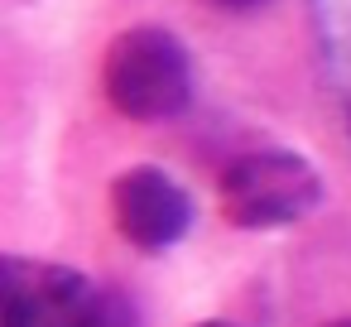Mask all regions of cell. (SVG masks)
Listing matches in <instances>:
<instances>
[{
  "label": "cell",
  "mask_w": 351,
  "mask_h": 327,
  "mask_svg": "<svg viewBox=\"0 0 351 327\" xmlns=\"http://www.w3.org/2000/svg\"><path fill=\"white\" fill-rule=\"evenodd\" d=\"M0 327H135L121 293L97 289L82 269L53 260H0Z\"/></svg>",
  "instance_id": "6da1fadb"
},
{
  "label": "cell",
  "mask_w": 351,
  "mask_h": 327,
  "mask_svg": "<svg viewBox=\"0 0 351 327\" xmlns=\"http://www.w3.org/2000/svg\"><path fill=\"white\" fill-rule=\"evenodd\" d=\"M101 87L106 101L130 121H173L193 101L188 49L159 25H135L111 39L101 63Z\"/></svg>",
  "instance_id": "7a4b0ae2"
},
{
  "label": "cell",
  "mask_w": 351,
  "mask_h": 327,
  "mask_svg": "<svg viewBox=\"0 0 351 327\" xmlns=\"http://www.w3.org/2000/svg\"><path fill=\"white\" fill-rule=\"evenodd\" d=\"M221 217L245 231L289 226L322 202V173L293 149H250L226 164L217 183Z\"/></svg>",
  "instance_id": "3957f363"
},
{
  "label": "cell",
  "mask_w": 351,
  "mask_h": 327,
  "mask_svg": "<svg viewBox=\"0 0 351 327\" xmlns=\"http://www.w3.org/2000/svg\"><path fill=\"white\" fill-rule=\"evenodd\" d=\"M111 217L121 226V236L145 250V255H159L169 245H178L193 226V202L188 193L154 164H140L130 173L116 178L111 188Z\"/></svg>",
  "instance_id": "277c9868"
},
{
  "label": "cell",
  "mask_w": 351,
  "mask_h": 327,
  "mask_svg": "<svg viewBox=\"0 0 351 327\" xmlns=\"http://www.w3.org/2000/svg\"><path fill=\"white\" fill-rule=\"evenodd\" d=\"M313 44H317V68L327 82V101L337 111L341 140L351 149V0H303Z\"/></svg>",
  "instance_id": "5b68a950"
},
{
  "label": "cell",
  "mask_w": 351,
  "mask_h": 327,
  "mask_svg": "<svg viewBox=\"0 0 351 327\" xmlns=\"http://www.w3.org/2000/svg\"><path fill=\"white\" fill-rule=\"evenodd\" d=\"M212 10H226V15H250V10H260V5H269V0H207Z\"/></svg>",
  "instance_id": "8992f818"
},
{
  "label": "cell",
  "mask_w": 351,
  "mask_h": 327,
  "mask_svg": "<svg viewBox=\"0 0 351 327\" xmlns=\"http://www.w3.org/2000/svg\"><path fill=\"white\" fill-rule=\"evenodd\" d=\"M197 327H236V322H197Z\"/></svg>",
  "instance_id": "52a82bcc"
},
{
  "label": "cell",
  "mask_w": 351,
  "mask_h": 327,
  "mask_svg": "<svg viewBox=\"0 0 351 327\" xmlns=\"http://www.w3.org/2000/svg\"><path fill=\"white\" fill-rule=\"evenodd\" d=\"M327 327H351V317H337V322H327Z\"/></svg>",
  "instance_id": "ba28073f"
}]
</instances>
